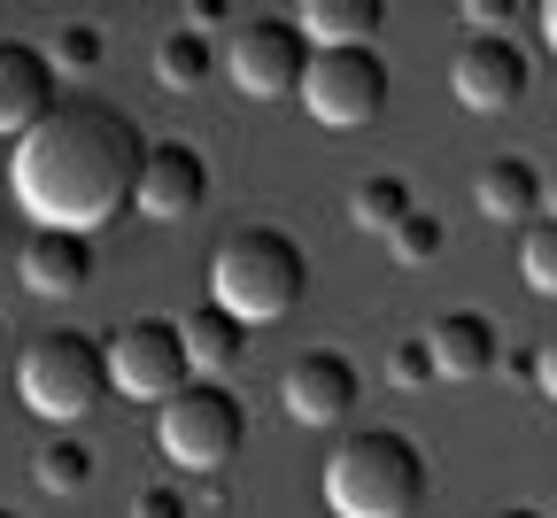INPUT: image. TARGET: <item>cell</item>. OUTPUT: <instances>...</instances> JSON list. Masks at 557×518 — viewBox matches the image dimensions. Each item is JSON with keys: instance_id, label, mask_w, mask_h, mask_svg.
Listing matches in <instances>:
<instances>
[{"instance_id": "9a60e30c", "label": "cell", "mask_w": 557, "mask_h": 518, "mask_svg": "<svg viewBox=\"0 0 557 518\" xmlns=\"http://www.w3.org/2000/svg\"><path fill=\"white\" fill-rule=\"evenodd\" d=\"M171 325H178V348H186V363H194V380H225V372H240L248 325H233L218 303H201V310H186V318H171Z\"/></svg>"}, {"instance_id": "8992f818", "label": "cell", "mask_w": 557, "mask_h": 518, "mask_svg": "<svg viewBox=\"0 0 557 518\" xmlns=\"http://www.w3.org/2000/svg\"><path fill=\"white\" fill-rule=\"evenodd\" d=\"M295 101L325 132H364L387 109V62H380V47H325V54H310Z\"/></svg>"}, {"instance_id": "4dcf8cb0", "label": "cell", "mask_w": 557, "mask_h": 518, "mask_svg": "<svg viewBox=\"0 0 557 518\" xmlns=\"http://www.w3.org/2000/svg\"><path fill=\"white\" fill-rule=\"evenodd\" d=\"M542 217H557V171H542Z\"/></svg>"}, {"instance_id": "2e32d148", "label": "cell", "mask_w": 557, "mask_h": 518, "mask_svg": "<svg viewBox=\"0 0 557 518\" xmlns=\"http://www.w3.org/2000/svg\"><path fill=\"white\" fill-rule=\"evenodd\" d=\"M380 16H387L380 0H302L287 24L302 32L310 54H325V47H372L380 39Z\"/></svg>"}, {"instance_id": "d6986e66", "label": "cell", "mask_w": 557, "mask_h": 518, "mask_svg": "<svg viewBox=\"0 0 557 518\" xmlns=\"http://www.w3.org/2000/svg\"><path fill=\"white\" fill-rule=\"evenodd\" d=\"M32 480L47 488V495H86V480H94V449L78 433H47L39 449H32Z\"/></svg>"}, {"instance_id": "cb8c5ba5", "label": "cell", "mask_w": 557, "mask_h": 518, "mask_svg": "<svg viewBox=\"0 0 557 518\" xmlns=\"http://www.w3.org/2000/svg\"><path fill=\"white\" fill-rule=\"evenodd\" d=\"M387 387H434V356H426V341H395L387 348Z\"/></svg>"}, {"instance_id": "d6a6232c", "label": "cell", "mask_w": 557, "mask_h": 518, "mask_svg": "<svg viewBox=\"0 0 557 518\" xmlns=\"http://www.w3.org/2000/svg\"><path fill=\"white\" fill-rule=\"evenodd\" d=\"M0 518H24V510H9V503H0Z\"/></svg>"}, {"instance_id": "f546056e", "label": "cell", "mask_w": 557, "mask_h": 518, "mask_svg": "<svg viewBox=\"0 0 557 518\" xmlns=\"http://www.w3.org/2000/svg\"><path fill=\"white\" fill-rule=\"evenodd\" d=\"M487 518H549V510H534V503H504V510H487Z\"/></svg>"}, {"instance_id": "1f68e13d", "label": "cell", "mask_w": 557, "mask_h": 518, "mask_svg": "<svg viewBox=\"0 0 557 518\" xmlns=\"http://www.w3.org/2000/svg\"><path fill=\"white\" fill-rule=\"evenodd\" d=\"M0 356H9V325H0Z\"/></svg>"}, {"instance_id": "7c38bea8", "label": "cell", "mask_w": 557, "mask_h": 518, "mask_svg": "<svg viewBox=\"0 0 557 518\" xmlns=\"http://www.w3.org/2000/svg\"><path fill=\"white\" fill-rule=\"evenodd\" d=\"M39 116H54V62L32 39H0V139H24Z\"/></svg>"}, {"instance_id": "484cf974", "label": "cell", "mask_w": 557, "mask_h": 518, "mask_svg": "<svg viewBox=\"0 0 557 518\" xmlns=\"http://www.w3.org/2000/svg\"><path fill=\"white\" fill-rule=\"evenodd\" d=\"M534 387L557 403V333H542V348H534Z\"/></svg>"}, {"instance_id": "d4e9b609", "label": "cell", "mask_w": 557, "mask_h": 518, "mask_svg": "<svg viewBox=\"0 0 557 518\" xmlns=\"http://www.w3.org/2000/svg\"><path fill=\"white\" fill-rule=\"evenodd\" d=\"M132 518H186V495L171 480H148V488L132 495Z\"/></svg>"}, {"instance_id": "4316f807", "label": "cell", "mask_w": 557, "mask_h": 518, "mask_svg": "<svg viewBox=\"0 0 557 518\" xmlns=\"http://www.w3.org/2000/svg\"><path fill=\"white\" fill-rule=\"evenodd\" d=\"M496 372H504L511 387H534V348H511V356H496Z\"/></svg>"}, {"instance_id": "5b68a950", "label": "cell", "mask_w": 557, "mask_h": 518, "mask_svg": "<svg viewBox=\"0 0 557 518\" xmlns=\"http://www.w3.org/2000/svg\"><path fill=\"white\" fill-rule=\"evenodd\" d=\"M240 441H248V410L225 380H186L156 418V449L178 472H225L240 457Z\"/></svg>"}, {"instance_id": "e0dca14e", "label": "cell", "mask_w": 557, "mask_h": 518, "mask_svg": "<svg viewBox=\"0 0 557 518\" xmlns=\"http://www.w3.org/2000/svg\"><path fill=\"white\" fill-rule=\"evenodd\" d=\"M472 201H480V217H496V225H534V209H542V171H534L527 156H496V163L480 171Z\"/></svg>"}, {"instance_id": "603a6c76", "label": "cell", "mask_w": 557, "mask_h": 518, "mask_svg": "<svg viewBox=\"0 0 557 518\" xmlns=\"http://www.w3.org/2000/svg\"><path fill=\"white\" fill-rule=\"evenodd\" d=\"M387 256H395V263H434V256H442V217H434V209H410L403 225L387 233Z\"/></svg>"}, {"instance_id": "7a4b0ae2", "label": "cell", "mask_w": 557, "mask_h": 518, "mask_svg": "<svg viewBox=\"0 0 557 518\" xmlns=\"http://www.w3.org/2000/svg\"><path fill=\"white\" fill-rule=\"evenodd\" d=\"M302 294H310V256L278 225H240V233H225L218 256H209V303H218L233 325H248V333L278 325Z\"/></svg>"}, {"instance_id": "4fadbf2b", "label": "cell", "mask_w": 557, "mask_h": 518, "mask_svg": "<svg viewBox=\"0 0 557 518\" xmlns=\"http://www.w3.org/2000/svg\"><path fill=\"white\" fill-rule=\"evenodd\" d=\"M16 279H24V294H39V303H70V294L94 286V240H78V233H24Z\"/></svg>"}, {"instance_id": "3957f363", "label": "cell", "mask_w": 557, "mask_h": 518, "mask_svg": "<svg viewBox=\"0 0 557 518\" xmlns=\"http://www.w3.org/2000/svg\"><path fill=\"white\" fill-rule=\"evenodd\" d=\"M318 488H325V510L333 518H410L418 503H426V449H418L410 433L357 425L325 457Z\"/></svg>"}, {"instance_id": "ffe728a7", "label": "cell", "mask_w": 557, "mask_h": 518, "mask_svg": "<svg viewBox=\"0 0 557 518\" xmlns=\"http://www.w3.org/2000/svg\"><path fill=\"white\" fill-rule=\"evenodd\" d=\"M403 217H410V186H403L395 171H372L357 194H348V225H357V233H380V240H387Z\"/></svg>"}, {"instance_id": "7402d4cb", "label": "cell", "mask_w": 557, "mask_h": 518, "mask_svg": "<svg viewBox=\"0 0 557 518\" xmlns=\"http://www.w3.org/2000/svg\"><path fill=\"white\" fill-rule=\"evenodd\" d=\"M47 62H54V78H62V70H70V78H86V70L109 62V39H101L94 24H62V32L47 39Z\"/></svg>"}, {"instance_id": "52a82bcc", "label": "cell", "mask_w": 557, "mask_h": 518, "mask_svg": "<svg viewBox=\"0 0 557 518\" xmlns=\"http://www.w3.org/2000/svg\"><path fill=\"white\" fill-rule=\"evenodd\" d=\"M101 356H109V387L132 395V403H156V410L194 380V363H186L171 318H124V325L101 341Z\"/></svg>"}, {"instance_id": "8fae6325", "label": "cell", "mask_w": 557, "mask_h": 518, "mask_svg": "<svg viewBox=\"0 0 557 518\" xmlns=\"http://www.w3.org/2000/svg\"><path fill=\"white\" fill-rule=\"evenodd\" d=\"M209 201V163L194 139H163L148 147V163H139V186H132V209L156 217V225H186V217Z\"/></svg>"}, {"instance_id": "277c9868", "label": "cell", "mask_w": 557, "mask_h": 518, "mask_svg": "<svg viewBox=\"0 0 557 518\" xmlns=\"http://www.w3.org/2000/svg\"><path fill=\"white\" fill-rule=\"evenodd\" d=\"M101 387H109V356H101V341L78 333V325H54V333H39V341L16 356V395H24V410L47 418L54 433L78 425V418L101 403Z\"/></svg>"}, {"instance_id": "30bf717a", "label": "cell", "mask_w": 557, "mask_h": 518, "mask_svg": "<svg viewBox=\"0 0 557 518\" xmlns=\"http://www.w3.org/2000/svg\"><path fill=\"white\" fill-rule=\"evenodd\" d=\"M357 403H364V380L341 348H302L278 372V410L295 425H341V418H357Z\"/></svg>"}, {"instance_id": "44dd1931", "label": "cell", "mask_w": 557, "mask_h": 518, "mask_svg": "<svg viewBox=\"0 0 557 518\" xmlns=\"http://www.w3.org/2000/svg\"><path fill=\"white\" fill-rule=\"evenodd\" d=\"M519 279L557 303V217H534V225L519 233Z\"/></svg>"}, {"instance_id": "9c48e42d", "label": "cell", "mask_w": 557, "mask_h": 518, "mask_svg": "<svg viewBox=\"0 0 557 518\" xmlns=\"http://www.w3.org/2000/svg\"><path fill=\"white\" fill-rule=\"evenodd\" d=\"M527 86H534V62H527V47H519L511 32H504V39H465V47L449 54V94H457V109H472V116L519 109Z\"/></svg>"}, {"instance_id": "ba28073f", "label": "cell", "mask_w": 557, "mask_h": 518, "mask_svg": "<svg viewBox=\"0 0 557 518\" xmlns=\"http://www.w3.org/2000/svg\"><path fill=\"white\" fill-rule=\"evenodd\" d=\"M302 70H310V47L287 16H248L233 24L225 39V78L248 94V101H287L302 94Z\"/></svg>"}, {"instance_id": "5bb4252c", "label": "cell", "mask_w": 557, "mask_h": 518, "mask_svg": "<svg viewBox=\"0 0 557 518\" xmlns=\"http://www.w3.org/2000/svg\"><path fill=\"white\" fill-rule=\"evenodd\" d=\"M418 341H426V356H434V380H487L496 356H504L496 325H487L480 310H442Z\"/></svg>"}, {"instance_id": "ac0fdd59", "label": "cell", "mask_w": 557, "mask_h": 518, "mask_svg": "<svg viewBox=\"0 0 557 518\" xmlns=\"http://www.w3.org/2000/svg\"><path fill=\"white\" fill-rule=\"evenodd\" d=\"M148 70H156V86H163V94H201L209 78H218V47H209L201 32L178 24V32H163V47H156Z\"/></svg>"}, {"instance_id": "f1b7e54d", "label": "cell", "mask_w": 557, "mask_h": 518, "mask_svg": "<svg viewBox=\"0 0 557 518\" xmlns=\"http://www.w3.org/2000/svg\"><path fill=\"white\" fill-rule=\"evenodd\" d=\"M542 39H549V54H557V0H542Z\"/></svg>"}, {"instance_id": "6da1fadb", "label": "cell", "mask_w": 557, "mask_h": 518, "mask_svg": "<svg viewBox=\"0 0 557 518\" xmlns=\"http://www.w3.org/2000/svg\"><path fill=\"white\" fill-rule=\"evenodd\" d=\"M148 139L139 124L109 101H54V116H39L16 156H9V194L32 217V233H101L132 209Z\"/></svg>"}, {"instance_id": "83f0119b", "label": "cell", "mask_w": 557, "mask_h": 518, "mask_svg": "<svg viewBox=\"0 0 557 518\" xmlns=\"http://www.w3.org/2000/svg\"><path fill=\"white\" fill-rule=\"evenodd\" d=\"M209 24H225V0H186V32L209 39Z\"/></svg>"}]
</instances>
